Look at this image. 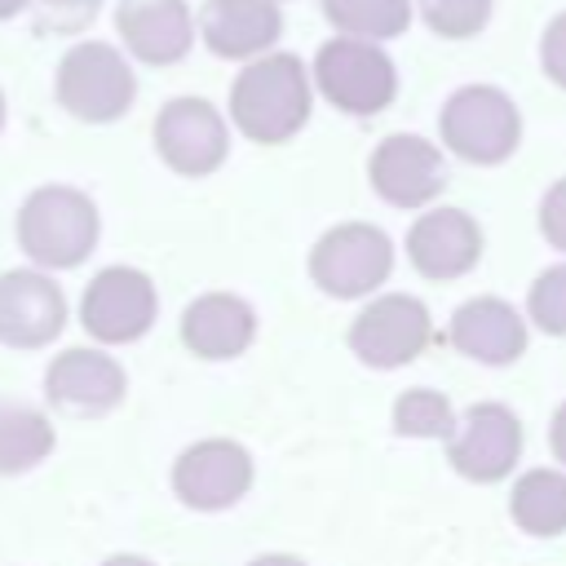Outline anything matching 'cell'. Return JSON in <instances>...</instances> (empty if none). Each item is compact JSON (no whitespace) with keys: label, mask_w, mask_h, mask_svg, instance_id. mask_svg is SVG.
Wrapping results in <instances>:
<instances>
[{"label":"cell","mask_w":566,"mask_h":566,"mask_svg":"<svg viewBox=\"0 0 566 566\" xmlns=\"http://www.w3.org/2000/svg\"><path fill=\"white\" fill-rule=\"evenodd\" d=\"M411 4L416 18L442 40H473L495 9V0H411Z\"/></svg>","instance_id":"cb8c5ba5"},{"label":"cell","mask_w":566,"mask_h":566,"mask_svg":"<svg viewBox=\"0 0 566 566\" xmlns=\"http://www.w3.org/2000/svg\"><path fill=\"white\" fill-rule=\"evenodd\" d=\"M53 420L40 407L0 398V478L27 473L53 451Z\"/></svg>","instance_id":"44dd1931"},{"label":"cell","mask_w":566,"mask_h":566,"mask_svg":"<svg viewBox=\"0 0 566 566\" xmlns=\"http://www.w3.org/2000/svg\"><path fill=\"white\" fill-rule=\"evenodd\" d=\"M394 270V243L371 221H340L310 248V279L336 301L371 296Z\"/></svg>","instance_id":"8992f818"},{"label":"cell","mask_w":566,"mask_h":566,"mask_svg":"<svg viewBox=\"0 0 566 566\" xmlns=\"http://www.w3.org/2000/svg\"><path fill=\"white\" fill-rule=\"evenodd\" d=\"M115 31L137 62L177 66L195 44V13L186 0H119Z\"/></svg>","instance_id":"2e32d148"},{"label":"cell","mask_w":566,"mask_h":566,"mask_svg":"<svg viewBox=\"0 0 566 566\" xmlns=\"http://www.w3.org/2000/svg\"><path fill=\"white\" fill-rule=\"evenodd\" d=\"M18 248L44 270H75L102 234L97 203L75 186H40L18 208Z\"/></svg>","instance_id":"7a4b0ae2"},{"label":"cell","mask_w":566,"mask_h":566,"mask_svg":"<svg viewBox=\"0 0 566 566\" xmlns=\"http://www.w3.org/2000/svg\"><path fill=\"white\" fill-rule=\"evenodd\" d=\"M124 394H128V376L102 349L71 345L44 367V398L71 416H106L124 402Z\"/></svg>","instance_id":"5bb4252c"},{"label":"cell","mask_w":566,"mask_h":566,"mask_svg":"<svg viewBox=\"0 0 566 566\" xmlns=\"http://www.w3.org/2000/svg\"><path fill=\"white\" fill-rule=\"evenodd\" d=\"M460 429L451 402L438 389H407L394 398V433L402 438H442L451 442Z\"/></svg>","instance_id":"603a6c76"},{"label":"cell","mask_w":566,"mask_h":566,"mask_svg":"<svg viewBox=\"0 0 566 566\" xmlns=\"http://www.w3.org/2000/svg\"><path fill=\"white\" fill-rule=\"evenodd\" d=\"M314 88L345 115H380L398 97V66L376 40L332 35L314 53Z\"/></svg>","instance_id":"5b68a950"},{"label":"cell","mask_w":566,"mask_h":566,"mask_svg":"<svg viewBox=\"0 0 566 566\" xmlns=\"http://www.w3.org/2000/svg\"><path fill=\"white\" fill-rule=\"evenodd\" d=\"M248 566H305V562L292 557V553H265V557H252Z\"/></svg>","instance_id":"f546056e"},{"label":"cell","mask_w":566,"mask_h":566,"mask_svg":"<svg viewBox=\"0 0 566 566\" xmlns=\"http://www.w3.org/2000/svg\"><path fill=\"white\" fill-rule=\"evenodd\" d=\"M66 327V296L40 270H4L0 274V345L9 349H44Z\"/></svg>","instance_id":"4fadbf2b"},{"label":"cell","mask_w":566,"mask_h":566,"mask_svg":"<svg viewBox=\"0 0 566 566\" xmlns=\"http://www.w3.org/2000/svg\"><path fill=\"white\" fill-rule=\"evenodd\" d=\"M447 340L486 367H509L526 354V318L500 296H473L451 314Z\"/></svg>","instance_id":"ac0fdd59"},{"label":"cell","mask_w":566,"mask_h":566,"mask_svg":"<svg viewBox=\"0 0 566 566\" xmlns=\"http://www.w3.org/2000/svg\"><path fill=\"white\" fill-rule=\"evenodd\" d=\"M539 234L548 239V248L566 252V177H557L539 199Z\"/></svg>","instance_id":"83f0119b"},{"label":"cell","mask_w":566,"mask_h":566,"mask_svg":"<svg viewBox=\"0 0 566 566\" xmlns=\"http://www.w3.org/2000/svg\"><path fill=\"white\" fill-rule=\"evenodd\" d=\"M314 111V75L296 53L252 57L230 84V124L261 146L292 142Z\"/></svg>","instance_id":"6da1fadb"},{"label":"cell","mask_w":566,"mask_h":566,"mask_svg":"<svg viewBox=\"0 0 566 566\" xmlns=\"http://www.w3.org/2000/svg\"><path fill=\"white\" fill-rule=\"evenodd\" d=\"M548 447H553V460H562V469H566V402L553 411V424H548Z\"/></svg>","instance_id":"f1b7e54d"},{"label":"cell","mask_w":566,"mask_h":566,"mask_svg":"<svg viewBox=\"0 0 566 566\" xmlns=\"http://www.w3.org/2000/svg\"><path fill=\"white\" fill-rule=\"evenodd\" d=\"M31 0H0V22H9V18H18L22 9H27Z\"/></svg>","instance_id":"1f68e13d"},{"label":"cell","mask_w":566,"mask_h":566,"mask_svg":"<svg viewBox=\"0 0 566 566\" xmlns=\"http://www.w3.org/2000/svg\"><path fill=\"white\" fill-rule=\"evenodd\" d=\"M53 97L80 124H115L137 102V75L115 44L84 40L62 53L53 71Z\"/></svg>","instance_id":"3957f363"},{"label":"cell","mask_w":566,"mask_h":566,"mask_svg":"<svg viewBox=\"0 0 566 566\" xmlns=\"http://www.w3.org/2000/svg\"><path fill=\"white\" fill-rule=\"evenodd\" d=\"M438 133L455 159L495 168L522 146V111L495 84H460L438 111Z\"/></svg>","instance_id":"277c9868"},{"label":"cell","mask_w":566,"mask_h":566,"mask_svg":"<svg viewBox=\"0 0 566 566\" xmlns=\"http://www.w3.org/2000/svg\"><path fill=\"white\" fill-rule=\"evenodd\" d=\"M252 478H256L252 451L234 438L190 442L172 460V491L186 509H199V513H221L239 504L252 491Z\"/></svg>","instance_id":"30bf717a"},{"label":"cell","mask_w":566,"mask_h":566,"mask_svg":"<svg viewBox=\"0 0 566 566\" xmlns=\"http://www.w3.org/2000/svg\"><path fill=\"white\" fill-rule=\"evenodd\" d=\"M522 455V420L504 402H473L447 442V460L469 482H504Z\"/></svg>","instance_id":"7c38bea8"},{"label":"cell","mask_w":566,"mask_h":566,"mask_svg":"<svg viewBox=\"0 0 566 566\" xmlns=\"http://www.w3.org/2000/svg\"><path fill=\"white\" fill-rule=\"evenodd\" d=\"M102 0H35V13H40V31H53V35H75L84 31L93 18H97Z\"/></svg>","instance_id":"484cf974"},{"label":"cell","mask_w":566,"mask_h":566,"mask_svg":"<svg viewBox=\"0 0 566 566\" xmlns=\"http://www.w3.org/2000/svg\"><path fill=\"white\" fill-rule=\"evenodd\" d=\"M159 159L177 177H212L230 155V124L208 97H172L150 124Z\"/></svg>","instance_id":"ba28073f"},{"label":"cell","mask_w":566,"mask_h":566,"mask_svg":"<svg viewBox=\"0 0 566 566\" xmlns=\"http://www.w3.org/2000/svg\"><path fill=\"white\" fill-rule=\"evenodd\" d=\"M0 128H4V93H0Z\"/></svg>","instance_id":"d6a6232c"},{"label":"cell","mask_w":566,"mask_h":566,"mask_svg":"<svg viewBox=\"0 0 566 566\" xmlns=\"http://www.w3.org/2000/svg\"><path fill=\"white\" fill-rule=\"evenodd\" d=\"M256 340V314L234 292H203L181 310V345L195 358H239Z\"/></svg>","instance_id":"d6986e66"},{"label":"cell","mask_w":566,"mask_h":566,"mask_svg":"<svg viewBox=\"0 0 566 566\" xmlns=\"http://www.w3.org/2000/svg\"><path fill=\"white\" fill-rule=\"evenodd\" d=\"M199 35L208 53L226 62H252L274 53L283 35L279 0H203L199 9Z\"/></svg>","instance_id":"e0dca14e"},{"label":"cell","mask_w":566,"mask_h":566,"mask_svg":"<svg viewBox=\"0 0 566 566\" xmlns=\"http://www.w3.org/2000/svg\"><path fill=\"white\" fill-rule=\"evenodd\" d=\"M102 566H155V562L142 557V553H115V557H106Z\"/></svg>","instance_id":"4dcf8cb0"},{"label":"cell","mask_w":566,"mask_h":566,"mask_svg":"<svg viewBox=\"0 0 566 566\" xmlns=\"http://www.w3.org/2000/svg\"><path fill=\"white\" fill-rule=\"evenodd\" d=\"M407 261L433 283L460 279L482 261V226L464 208H429L407 230Z\"/></svg>","instance_id":"9a60e30c"},{"label":"cell","mask_w":566,"mask_h":566,"mask_svg":"<svg viewBox=\"0 0 566 566\" xmlns=\"http://www.w3.org/2000/svg\"><path fill=\"white\" fill-rule=\"evenodd\" d=\"M159 292L146 270L133 265H106L84 283L80 296V323L97 345H128L142 340L155 327Z\"/></svg>","instance_id":"52a82bcc"},{"label":"cell","mask_w":566,"mask_h":566,"mask_svg":"<svg viewBox=\"0 0 566 566\" xmlns=\"http://www.w3.org/2000/svg\"><path fill=\"white\" fill-rule=\"evenodd\" d=\"M367 181L389 208H424L447 186V159L420 133H389L367 159Z\"/></svg>","instance_id":"8fae6325"},{"label":"cell","mask_w":566,"mask_h":566,"mask_svg":"<svg viewBox=\"0 0 566 566\" xmlns=\"http://www.w3.org/2000/svg\"><path fill=\"white\" fill-rule=\"evenodd\" d=\"M509 513L526 535L553 539L566 531V473L562 469H526L513 482Z\"/></svg>","instance_id":"ffe728a7"},{"label":"cell","mask_w":566,"mask_h":566,"mask_svg":"<svg viewBox=\"0 0 566 566\" xmlns=\"http://www.w3.org/2000/svg\"><path fill=\"white\" fill-rule=\"evenodd\" d=\"M429 340H433V318H429L424 301H416L407 292L376 296L349 323V349L367 367H380V371H394V367L416 363Z\"/></svg>","instance_id":"9c48e42d"},{"label":"cell","mask_w":566,"mask_h":566,"mask_svg":"<svg viewBox=\"0 0 566 566\" xmlns=\"http://www.w3.org/2000/svg\"><path fill=\"white\" fill-rule=\"evenodd\" d=\"M323 18L336 27V35H358V40H394L411 27L416 4L411 0H318Z\"/></svg>","instance_id":"7402d4cb"},{"label":"cell","mask_w":566,"mask_h":566,"mask_svg":"<svg viewBox=\"0 0 566 566\" xmlns=\"http://www.w3.org/2000/svg\"><path fill=\"white\" fill-rule=\"evenodd\" d=\"M526 314L539 332L566 336V265H548L531 292H526Z\"/></svg>","instance_id":"d4e9b609"},{"label":"cell","mask_w":566,"mask_h":566,"mask_svg":"<svg viewBox=\"0 0 566 566\" xmlns=\"http://www.w3.org/2000/svg\"><path fill=\"white\" fill-rule=\"evenodd\" d=\"M539 71L557 88H566V9L557 18H548V27L539 35Z\"/></svg>","instance_id":"4316f807"}]
</instances>
